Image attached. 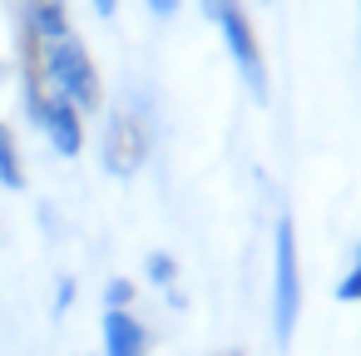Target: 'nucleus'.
<instances>
[{"label":"nucleus","instance_id":"obj_1","mask_svg":"<svg viewBox=\"0 0 361 356\" xmlns=\"http://www.w3.org/2000/svg\"><path fill=\"white\" fill-rule=\"evenodd\" d=\"M203 16L218 30V40H223V50L233 60L238 80L247 85V94L257 104H267L272 80H267V60H262V45H257V30L247 20V6H243V0H203Z\"/></svg>","mask_w":361,"mask_h":356},{"label":"nucleus","instance_id":"obj_2","mask_svg":"<svg viewBox=\"0 0 361 356\" xmlns=\"http://www.w3.org/2000/svg\"><path fill=\"white\" fill-rule=\"evenodd\" d=\"M302 321V257H297V223L292 213H277L272 223V341L277 351L292 346Z\"/></svg>","mask_w":361,"mask_h":356},{"label":"nucleus","instance_id":"obj_3","mask_svg":"<svg viewBox=\"0 0 361 356\" xmlns=\"http://www.w3.org/2000/svg\"><path fill=\"white\" fill-rule=\"evenodd\" d=\"M45 80L80 114H99L104 109V85H99V70H94L90 50L80 45V35H65V40L45 45Z\"/></svg>","mask_w":361,"mask_h":356},{"label":"nucleus","instance_id":"obj_4","mask_svg":"<svg viewBox=\"0 0 361 356\" xmlns=\"http://www.w3.org/2000/svg\"><path fill=\"white\" fill-rule=\"evenodd\" d=\"M99 159H104V173H114V178H134L149 164V124H144L139 109H129V104L109 109Z\"/></svg>","mask_w":361,"mask_h":356},{"label":"nucleus","instance_id":"obj_5","mask_svg":"<svg viewBox=\"0 0 361 356\" xmlns=\"http://www.w3.org/2000/svg\"><path fill=\"white\" fill-rule=\"evenodd\" d=\"M35 129L50 139V149H55L60 159H80V154H85V114H80L65 94L50 90V99H45V109H40Z\"/></svg>","mask_w":361,"mask_h":356},{"label":"nucleus","instance_id":"obj_6","mask_svg":"<svg viewBox=\"0 0 361 356\" xmlns=\"http://www.w3.org/2000/svg\"><path fill=\"white\" fill-rule=\"evenodd\" d=\"M99 331H104L99 356H149V326L134 317V307L129 312H104Z\"/></svg>","mask_w":361,"mask_h":356},{"label":"nucleus","instance_id":"obj_7","mask_svg":"<svg viewBox=\"0 0 361 356\" xmlns=\"http://www.w3.org/2000/svg\"><path fill=\"white\" fill-rule=\"evenodd\" d=\"M20 30H30L40 45L75 35V25H70V11H65V0H20Z\"/></svg>","mask_w":361,"mask_h":356},{"label":"nucleus","instance_id":"obj_8","mask_svg":"<svg viewBox=\"0 0 361 356\" xmlns=\"http://www.w3.org/2000/svg\"><path fill=\"white\" fill-rule=\"evenodd\" d=\"M0 188H11V193L25 188V164H20V144H16L11 124H0Z\"/></svg>","mask_w":361,"mask_h":356},{"label":"nucleus","instance_id":"obj_9","mask_svg":"<svg viewBox=\"0 0 361 356\" xmlns=\"http://www.w3.org/2000/svg\"><path fill=\"white\" fill-rule=\"evenodd\" d=\"M331 297L336 302H361V243H351V252H346V267H341V277H336V287H331Z\"/></svg>","mask_w":361,"mask_h":356},{"label":"nucleus","instance_id":"obj_10","mask_svg":"<svg viewBox=\"0 0 361 356\" xmlns=\"http://www.w3.org/2000/svg\"><path fill=\"white\" fill-rule=\"evenodd\" d=\"M144 277H149L154 287L169 292V287L178 282V262H173V252H149V257H144Z\"/></svg>","mask_w":361,"mask_h":356},{"label":"nucleus","instance_id":"obj_11","mask_svg":"<svg viewBox=\"0 0 361 356\" xmlns=\"http://www.w3.org/2000/svg\"><path fill=\"white\" fill-rule=\"evenodd\" d=\"M134 292H139V287H134L129 277H109V282H104V312H129V307H134Z\"/></svg>","mask_w":361,"mask_h":356},{"label":"nucleus","instance_id":"obj_12","mask_svg":"<svg viewBox=\"0 0 361 356\" xmlns=\"http://www.w3.org/2000/svg\"><path fill=\"white\" fill-rule=\"evenodd\" d=\"M75 292H80L75 277H60V287H55V317H65V312L75 307Z\"/></svg>","mask_w":361,"mask_h":356},{"label":"nucleus","instance_id":"obj_13","mask_svg":"<svg viewBox=\"0 0 361 356\" xmlns=\"http://www.w3.org/2000/svg\"><path fill=\"white\" fill-rule=\"evenodd\" d=\"M90 6H94L99 20H114V16H119V0H90Z\"/></svg>","mask_w":361,"mask_h":356},{"label":"nucleus","instance_id":"obj_14","mask_svg":"<svg viewBox=\"0 0 361 356\" xmlns=\"http://www.w3.org/2000/svg\"><path fill=\"white\" fill-rule=\"evenodd\" d=\"M144 6H149L154 16H173V11L183 6V0H144Z\"/></svg>","mask_w":361,"mask_h":356},{"label":"nucleus","instance_id":"obj_15","mask_svg":"<svg viewBox=\"0 0 361 356\" xmlns=\"http://www.w3.org/2000/svg\"><path fill=\"white\" fill-rule=\"evenodd\" d=\"M223 356H243V351H223Z\"/></svg>","mask_w":361,"mask_h":356},{"label":"nucleus","instance_id":"obj_16","mask_svg":"<svg viewBox=\"0 0 361 356\" xmlns=\"http://www.w3.org/2000/svg\"><path fill=\"white\" fill-rule=\"evenodd\" d=\"M356 11H361V0H356Z\"/></svg>","mask_w":361,"mask_h":356}]
</instances>
